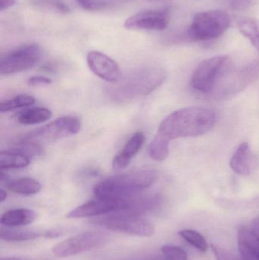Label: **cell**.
I'll list each match as a JSON object with an SVG mask.
<instances>
[{
	"mask_svg": "<svg viewBox=\"0 0 259 260\" xmlns=\"http://www.w3.org/2000/svg\"><path fill=\"white\" fill-rule=\"evenodd\" d=\"M217 119V114L209 108L188 107L167 116L157 133L168 141L202 136L213 129Z\"/></svg>",
	"mask_w": 259,
	"mask_h": 260,
	"instance_id": "obj_1",
	"label": "cell"
},
{
	"mask_svg": "<svg viewBox=\"0 0 259 260\" xmlns=\"http://www.w3.org/2000/svg\"><path fill=\"white\" fill-rule=\"evenodd\" d=\"M157 177L158 174L155 170L138 168L102 180L94 186V196L114 201L129 200L150 187Z\"/></svg>",
	"mask_w": 259,
	"mask_h": 260,
	"instance_id": "obj_2",
	"label": "cell"
},
{
	"mask_svg": "<svg viewBox=\"0 0 259 260\" xmlns=\"http://www.w3.org/2000/svg\"><path fill=\"white\" fill-rule=\"evenodd\" d=\"M166 73L159 67L138 69L111 87L110 94L118 101L136 99L150 94L166 79Z\"/></svg>",
	"mask_w": 259,
	"mask_h": 260,
	"instance_id": "obj_3",
	"label": "cell"
},
{
	"mask_svg": "<svg viewBox=\"0 0 259 260\" xmlns=\"http://www.w3.org/2000/svg\"><path fill=\"white\" fill-rule=\"evenodd\" d=\"M232 19L229 14L219 9L196 14L186 31L187 39L192 41H208L221 37L231 27Z\"/></svg>",
	"mask_w": 259,
	"mask_h": 260,
	"instance_id": "obj_4",
	"label": "cell"
},
{
	"mask_svg": "<svg viewBox=\"0 0 259 260\" xmlns=\"http://www.w3.org/2000/svg\"><path fill=\"white\" fill-rule=\"evenodd\" d=\"M92 224L103 229L132 236L150 238L155 233L153 224L141 215L127 212H114L100 216Z\"/></svg>",
	"mask_w": 259,
	"mask_h": 260,
	"instance_id": "obj_5",
	"label": "cell"
},
{
	"mask_svg": "<svg viewBox=\"0 0 259 260\" xmlns=\"http://www.w3.org/2000/svg\"><path fill=\"white\" fill-rule=\"evenodd\" d=\"M231 68V60L228 55H218L205 59L193 72L190 85L197 92L209 94Z\"/></svg>",
	"mask_w": 259,
	"mask_h": 260,
	"instance_id": "obj_6",
	"label": "cell"
},
{
	"mask_svg": "<svg viewBox=\"0 0 259 260\" xmlns=\"http://www.w3.org/2000/svg\"><path fill=\"white\" fill-rule=\"evenodd\" d=\"M259 79V59L238 70L231 68L218 81L212 93L215 98L227 99L241 92Z\"/></svg>",
	"mask_w": 259,
	"mask_h": 260,
	"instance_id": "obj_7",
	"label": "cell"
},
{
	"mask_svg": "<svg viewBox=\"0 0 259 260\" xmlns=\"http://www.w3.org/2000/svg\"><path fill=\"white\" fill-rule=\"evenodd\" d=\"M109 241L107 234L98 231H89L78 234L61 241L52 249L55 257H70L94 249L100 248Z\"/></svg>",
	"mask_w": 259,
	"mask_h": 260,
	"instance_id": "obj_8",
	"label": "cell"
},
{
	"mask_svg": "<svg viewBox=\"0 0 259 260\" xmlns=\"http://www.w3.org/2000/svg\"><path fill=\"white\" fill-rule=\"evenodd\" d=\"M41 57V49L36 43L20 46L5 55L0 60L1 75L15 74L36 65Z\"/></svg>",
	"mask_w": 259,
	"mask_h": 260,
	"instance_id": "obj_9",
	"label": "cell"
},
{
	"mask_svg": "<svg viewBox=\"0 0 259 260\" xmlns=\"http://www.w3.org/2000/svg\"><path fill=\"white\" fill-rule=\"evenodd\" d=\"M171 15L170 7L150 9L129 17L123 25L127 30L161 31L168 27Z\"/></svg>",
	"mask_w": 259,
	"mask_h": 260,
	"instance_id": "obj_10",
	"label": "cell"
},
{
	"mask_svg": "<svg viewBox=\"0 0 259 260\" xmlns=\"http://www.w3.org/2000/svg\"><path fill=\"white\" fill-rule=\"evenodd\" d=\"M81 121L78 117L65 116L53 120L51 123L30 133L25 139L30 141H53L79 133Z\"/></svg>",
	"mask_w": 259,
	"mask_h": 260,
	"instance_id": "obj_11",
	"label": "cell"
},
{
	"mask_svg": "<svg viewBox=\"0 0 259 260\" xmlns=\"http://www.w3.org/2000/svg\"><path fill=\"white\" fill-rule=\"evenodd\" d=\"M129 200L114 201L96 197L95 200H90L75 208L66 216L68 218H93L114 212H124Z\"/></svg>",
	"mask_w": 259,
	"mask_h": 260,
	"instance_id": "obj_12",
	"label": "cell"
},
{
	"mask_svg": "<svg viewBox=\"0 0 259 260\" xmlns=\"http://www.w3.org/2000/svg\"><path fill=\"white\" fill-rule=\"evenodd\" d=\"M87 63L90 70L103 80L116 83L121 79L118 64L105 53L96 50L90 52L87 56Z\"/></svg>",
	"mask_w": 259,
	"mask_h": 260,
	"instance_id": "obj_13",
	"label": "cell"
},
{
	"mask_svg": "<svg viewBox=\"0 0 259 260\" xmlns=\"http://www.w3.org/2000/svg\"><path fill=\"white\" fill-rule=\"evenodd\" d=\"M239 252L243 260H259V232L243 226L237 232Z\"/></svg>",
	"mask_w": 259,
	"mask_h": 260,
	"instance_id": "obj_14",
	"label": "cell"
},
{
	"mask_svg": "<svg viewBox=\"0 0 259 260\" xmlns=\"http://www.w3.org/2000/svg\"><path fill=\"white\" fill-rule=\"evenodd\" d=\"M145 142V135L143 132L134 133L127 141L121 151L114 157L112 162L113 168L115 170L123 169L129 165L131 160L139 152Z\"/></svg>",
	"mask_w": 259,
	"mask_h": 260,
	"instance_id": "obj_15",
	"label": "cell"
},
{
	"mask_svg": "<svg viewBox=\"0 0 259 260\" xmlns=\"http://www.w3.org/2000/svg\"><path fill=\"white\" fill-rule=\"evenodd\" d=\"M256 166V157L252 154L249 144H240L230 160L231 169L240 175L248 176L253 172Z\"/></svg>",
	"mask_w": 259,
	"mask_h": 260,
	"instance_id": "obj_16",
	"label": "cell"
},
{
	"mask_svg": "<svg viewBox=\"0 0 259 260\" xmlns=\"http://www.w3.org/2000/svg\"><path fill=\"white\" fill-rule=\"evenodd\" d=\"M38 215L34 211L26 208L11 209L2 215L0 222L6 228H17L32 224Z\"/></svg>",
	"mask_w": 259,
	"mask_h": 260,
	"instance_id": "obj_17",
	"label": "cell"
},
{
	"mask_svg": "<svg viewBox=\"0 0 259 260\" xmlns=\"http://www.w3.org/2000/svg\"><path fill=\"white\" fill-rule=\"evenodd\" d=\"M30 163V156L20 150H6L0 153V167L2 170L26 168Z\"/></svg>",
	"mask_w": 259,
	"mask_h": 260,
	"instance_id": "obj_18",
	"label": "cell"
},
{
	"mask_svg": "<svg viewBox=\"0 0 259 260\" xmlns=\"http://www.w3.org/2000/svg\"><path fill=\"white\" fill-rule=\"evenodd\" d=\"M6 186L10 192L25 197L36 195L41 190L40 182L30 177H22L10 180L6 183Z\"/></svg>",
	"mask_w": 259,
	"mask_h": 260,
	"instance_id": "obj_19",
	"label": "cell"
},
{
	"mask_svg": "<svg viewBox=\"0 0 259 260\" xmlns=\"http://www.w3.org/2000/svg\"><path fill=\"white\" fill-rule=\"evenodd\" d=\"M236 24L240 33L247 38L259 52V19L250 17H239Z\"/></svg>",
	"mask_w": 259,
	"mask_h": 260,
	"instance_id": "obj_20",
	"label": "cell"
},
{
	"mask_svg": "<svg viewBox=\"0 0 259 260\" xmlns=\"http://www.w3.org/2000/svg\"><path fill=\"white\" fill-rule=\"evenodd\" d=\"M45 233L30 230H20L14 228H2L0 238L7 242H24L33 241L36 238L44 236Z\"/></svg>",
	"mask_w": 259,
	"mask_h": 260,
	"instance_id": "obj_21",
	"label": "cell"
},
{
	"mask_svg": "<svg viewBox=\"0 0 259 260\" xmlns=\"http://www.w3.org/2000/svg\"><path fill=\"white\" fill-rule=\"evenodd\" d=\"M50 110L46 108H33L23 111L18 115V122L22 125H36L44 123L51 118Z\"/></svg>",
	"mask_w": 259,
	"mask_h": 260,
	"instance_id": "obj_22",
	"label": "cell"
},
{
	"mask_svg": "<svg viewBox=\"0 0 259 260\" xmlns=\"http://www.w3.org/2000/svg\"><path fill=\"white\" fill-rule=\"evenodd\" d=\"M170 141L157 133L149 147V154L151 158L156 161H163L169 154Z\"/></svg>",
	"mask_w": 259,
	"mask_h": 260,
	"instance_id": "obj_23",
	"label": "cell"
},
{
	"mask_svg": "<svg viewBox=\"0 0 259 260\" xmlns=\"http://www.w3.org/2000/svg\"><path fill=\"white\" fill-rule=\"evenodd\" d=\"M36 99L33 96L28 95V94H19L9 100L2 102L0 104V111L2 113H6L19 109V108L31 106L34 105Z\"/></svg>",
	"mask_w": 259,
	"mask_h": 260,
	"instance_id": "obj_24",
	"label": "cell"
},
{
	"mask_svg": "<svg viewBox=\"0 0 259 260\" xmlns=\"http://www.w3.org/2000/svg\"><path fill=\"white\" fill-rule=\"evenodd\" d=\"M179 235L199 251L204 253L208 250V242L199 232L192 229H184L179 232Z\"/></svg>",
	"mask_w": 259,
	"mask_h": 260,
	"instance_id": "obj_25",
	"label": "cell"
},
{
	"mask_svg": "<svg viewBox=\"0 0 259 260\" xmlns=\"http://www.w3.org/2000/svg\"><path fill=\"white\" fill-rule=\"evenodd\" d=\"M161 256L165 260H187V253L177 246L167 245L161 247Z\"/></svg>",
	"mask_w": 259,
	"mask_h": 260,
	"instance_id": "obj_26",
	"label": "cell"
},
{
	"mask_svg": "<svg viewBox=\"0 0 259 260\" xmlns=\"http://www.w3.org/2000/svg\"><path fill=\"white\" fill-rule=\"evenodd\" d=\"M82 9L87 11H103L109 7V4L103 0H76Z\"/></svg>",
	"mask_w": 259,
	"mask_h": 260,
	"instance_id": "obj_27",
	"label": "cell"
},
{
	"mask_svg": "<svg viewBox=\"0 0 259 260\" xmlns=\"http://www.w3.org/2000/svg\"><path fill=\"white\" fill-rule=\"evenodd\" d=\"M211 247L217 260H243L237 259L232 253L218 246L211 244Z\"/></svg>",
	"mask_w": 259,
	"mask_h": 260,
	"instance_id": "obj_28",
	"label": "cell"
},
{
	"mask_svg": "<svg viewBox=\"0 0 259 260\" xmlns=\"http://www.w3.org/2000/svg\"><path fill=\"white\" fill-rule=\"evenodd\" d=\"M255 0H230V8L233 10L243 11L252 7Z\"/></svg>",
	"mask_w": 259,
	"mask_h": 260,
	"instance_id": "obj_29",
	"label": "cell"
},
{
	"mask_svg": "<svg viewBox=\"0 0 259 260\" xmlns=\"http://www.w3.org/2000/svg\"><path fill=\"white\" fill-rule=\"evenodd\" d=\"M27 83L31 86H39V85H47L52 83V79L50 78L42 76H34L29 78Z\"/></svg>",
	"mask_w": 259,
	"mask_h": 260,
	"instance_id": "obj_30",
	"label": "cell"
},
{
	"mask_svg": "<svg viewBox=\"0 0 259 260\" xmlns=\"http://www.w3.org/2000/svg\"><path fill=\"white\" fill-rule=\"evenodd\" d=\"M16 1L15 0H0V10H6L12 6H15Z\"/></svg>",
	"mask_w": 259,
	"mask_h": 260,
	"instance_id": "obj_31",
	"label": "cell"
},
{
	"mask_svg": "<svg viewBox=\"0 0 259 260\" xmlns=\"http://www.w3.org/2000/svg\"><path fill=\"white\" fill-rule=\"evenodd\" d=\"M55 6H56L59 11H61V12H69L70 10L68 6L64 4L63 3H62V2L60 1H56V3H55Z\"/></svg>",
	"mask_w": 259,
	"mask_h": 260,
	"instance_id": "obj_32",
	"label": "cell"
},
{
	"mask_svg": "<svg viewBox=\"0 0 259 260\" xmlns=\"http://www.w3.org/2000/svg\"><path fill=\"white\" fill-rule=\"evenodd\" d=\"M6 198H7V192L4 189L1 188V189H0V201H1V203H3L6 200Z\"/></svg>",
	"mask_w": 259,
	"mask_h": 260,
	"instance_id": "obj_33",
	"label": "cell"
},
{
	"mask_svg": "<svg viewBox=\"0 0 259 260\" xmlns=\"http://www.w3.org/2000/svg\"><path fill=\"white\" fill-rule=\"evenodd\" d=\"M253 224L255 230L258 231L259 232V218H257L256 219L254 220Z\"/></svg>",
	"mask_w": 259,
	"mask_h": 260,
	"instance_id": "obj_34",
	"label": "cell"
},
{
	"mask_svg": "<svg viewBox=\"0 0 259 260\" xmlns=\"http://www.w3.org/2000/svg\"><path fill=\"white\" fill-rule=\"evenodd\" d=\"M0 260H27L25 259H22V258L18 257H4L1 258Z\"/></svg>",
	"mask_w": 259,
	"mask_h": 260,
	"instance_id": "obj_35",
	"label": "cell"
},
{
	"mask_svg": "<svg viewBox=\"0 0 259 260\" xmlns=\"http://www.w3.org/2000/svg\"><path fill=\"white\" fill-rule=\"evenodd\" d=\"M147 260H165L164 259L162 256H159V257L152 258V259H149Z\"/></svg>",
	"mask_w": 259,
	"mask_h": 260,
	"instance_id": "obj_36",
	"label": "cell"
}]
</instances>
